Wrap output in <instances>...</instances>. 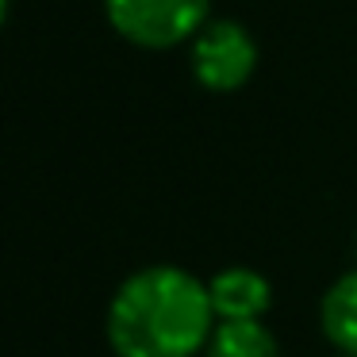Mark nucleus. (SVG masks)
Here are the masks:
<instances>
[{
    "label": "nucleus",
    "instance_id": "1",
    "mask_svg": "<svg viewBox=\"0 0 357 357\" xmlns=\"http://www.w3.org/2000/svg\"><path fill=\"white\" fill-rule=\"evenodd\" d=\"M215 323L200 277L181 265H146L116 288L104 331L116 357H196Z\"/></svg>",
    "mask_w": 357,
    "mask_h": 357
},
{
    "label": "nucleus",
    "instance_id": "2",
    "mask_svg": "<svg viewBox=\"0 0 357 357\" xmlns=\"http://www.w3.org/2000/svg\"><path fill=\"white\" fill-rule=\"evenodd\" d=\"M108 24L142 50L192 43L208 24V0H104Z\"/></svg>",
    "mask_w": 357,
    "mask_h": 357
},
{
    "label": "nucleus",
    "instance_id": "3",
    "mask_svg": "<svg viewBox=\"0 0 357 357\" xmlns=\"http://www.w3.org/2000/svg\"><path fill=\"white\" fill-rule=\"evenodd\" d=\"M257 70V43L238 20H208L192 39V77L208 93H234Z\"/></svg>",
    "mask_w": 357,
    "mask_h": 357
},
{
    "label": "nucleus",
    "instance_id": "4",
    "mask_svg": "<svg viewBox=\"0 0 357 357\" xmlns=\"http://www.w3.org/2000/svg\"><path fill=\"white\" fill-rule=\"evenodd\" d=\"M208 296L211 307H215V319H265V311L273 307L269 277H261L250 265L219 269L208 280Z\"/></svg>",
    "mask_w": 357,
    "mask_h": 357
},
{
    "label": "nucleus",
    "instance_id": "5",
    "mask_svg": "<svg viewBox=\"0 0 357 357\" xmlns=\"http://www.w3.org/2000/svg\"><path fill=\"white\" fill-rule=\"evenodd\" d=\"M323 334L338 354H357V269L342 273L319 303Z\"/></svg>",
    "mask_w": 357,
    "mask_h": 357
},
{
    "label": "nucleus",
    "instance_id": "6",
    "mask_svg": "<svg viewBox=\"0 0 357 357\" xmlns=\"http://www.w3.org/2000/svg\"><path fill=\"white\" fill-rule=\"evenodd\" d=\"M208 357H280V346L265 319H219L211 331Z\"/></svg>",
    "mask_w": 357,
    "mask_h": 357
},
{
    "label": "nucleus",
    "instance_id": "7",
    "mask_svg": "<svg viewBox=\"0 0 357 357\" xmlns=\"http://www.w3.org/2000/svg\"><path fill=\"white\" fill-rule=\"evenodd\" d=\"M8 16H12V0H0V27L8 24Z\"/></svg>",
    "mask_w": 357,
    "mask_h": 357
},
{
    "label": "nucleus",
    "instance_id": "8",
    "mask_svg": "<svg viewBox=\"0 0 357 357\" xmlns=\"http://www.w3.org/2000/svg\"><path fill=\"white\" fill-rule=\"evenodd\" d=\"M338 357H357V354H338Z\"/></svg>",
    "mask_w": 357,
    "mask_h": 357
}]
</instances>
